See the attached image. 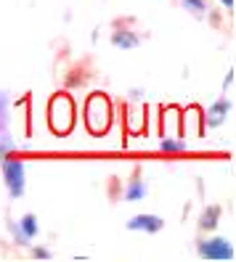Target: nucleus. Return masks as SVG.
<instances>
[{
    "mask_svg": "<svg viewBox=\"0 0 236 262\" xmlns=\"http://www.w3.org/2000/svg\"><path fill=\"white\" fill-rule=\"evenodd\" d=\"M109 101L104 96H93L88 101V125L93 133H104L109 127Z\"/></svg>",
    "mask_w": 236,
    "mask_h": 262,
    "instance_id": "1",
    "label": "nucleus"
},
{
    "mask_svg": "<svg viewBox=\"0 0 236 262\" xmlns=\"http://www.w3.org/2000/svg\"><path fill=\"white\" fill-rule=\"evenodd\" d=\"M51 125L56 133H67L72 127V101L67 96H56L51 103Z\"/></svg>",
    "mask_w": 236,
    "mask_h": 262,
    "instance_id": "2",
    "label": "nucleus"
},
{
    "mask_svg": "<svg viewBox=\"0 0 236 262\" xmlns=\"http://www.w3.org/2000/svg\"><path fill=\"white\" fill-rule=\"evenodd\" d=\"M6 180L11 186V193L19 196L22 193V183H24V167L19 162H6Z\"/></svg>",
    "mask_w": 236,
    "mask_h": 262,
    "instance_id": "3",
    "label": "nucleus"
},
{
    "mask_svg": "<svg viewBox=\"0 0 236 262\" xmlns=\"http://www.w3.org/2000/svg\"><path fill=\"white\" fill-rule=\"evenodd\" d=\"M202 254L204 257H215V259H231L233 257V252H231V246L226 244V241H220V238H215V241H210V244H204L202 246Z\"/></svg>",
    "mask_w": 236,
    "mask_h": 262,
    "instance_id": "4",
    "label": "nucleus"
},
{
    "mask_svg": "<svg viewBox=\"0 0 236 262\" xmlns=\"http://www.w3.org/2000/svg\"><path fill=\"white\" fill-rule=\"evenodd\" d=\"M128 228H138V230H149V233H156V230L162 228V220L160 217H151V214H141V217H135V220H130L128 223Z\"/></svg>",
    "mask_w": 236,
    "mask_h": 262,
    "instance_id": "5",
    "label": "nucleus"
},
{
    "mask_svg": "<svg viewBox=\"0 0 236 262\" xmlns=\"http://www.w3.org/2000/svg\"><path fill=\"white\" fill-rule=\"evenodd\" d=\"M226 112V103H220V106H215V109H212V117H210V125H218V122H223V114Z\"/></svg>",
    "mask_w": 236,
    "mask_h": 262,
    "instance_id": "6",
    "label": "nucleus"
},
{
    "mask_svg": "<svg viewBox=\"0 0 236 262\" xmlns=\"http://www.w3.org/2000/svg\"><path fill=\"white\" fill-rule=\"evenodd\" d=\"M218 214H220V209H215V207H212V209H210L207 214H204V223H202V225H204V228H212V225H215V217H218Z\"/></svg>",
    "mask_w": 236,
    "mask_h": 262,
    "instance_id": "7",
    "label": "nucleus"
},
{
    "mask_svg": "<svg viewBox=\"0 0 236 262\" xmlns=\"http://www.w3.org/2000/svg\"><path fill=\"white\" fill-rule=\"evenodd\" d=\"M35 217H32V214H29V217H24V233L27 236H35Z\"/></svg>",
    "mask_w": 236,
    "mask_h": 262,
    "instance_id": "8",
    "label": "nucleus"
},
{
    "mask_svg": "<svg viewBox=\"0 0 236 262\" xmlns=\"http://www.w3.org/2000/svg\"><path fill=\"white\" fill-rule=\"evenodd\" d=\"M117 45H135V37H128V35H117L114 37Z\"/></svg>",
    "mask_w": 236,
    "mask_h": 262,
    "instance_id": "9",
    "label": "nucleus"
},
{
    "mask_svg": "<svg viewBox=\"0 0 236 262\" xmlns=\"http://www.w3.org/2000/svg\"><path fill=\"white\" fill-rule=\"evenodd\" d=\"M186 3H188V6H194V11H199V13H202V8H204V6H202V0H186Z\"/></svg>",
    "mask_w": 236,
    "mask_h": 262,
    "instance_id": "10",
    "label": "nucleus"
},
{
    "mask_svg": "<svg viewBox=\"0 0 236 262\" xmlns=\"http://www.w3.org/2000/svg\"><path fill=\"white\" fill-rule=\"evenodd\" d=\"M130 199H135V196H141V186H135V188H130V193H128Z\"/></svg>",
    "mask_w": 236,
    "mask_h": 262,
    "instance_id": "11",
    "label": "nucleus"
},
{
    "mask_svg": "<svg viewBox=\"0 0 236 262\" xmlns=\"http://www.w3.org/2000/svg\"><path fill=\"white\" fill-rule=\"evenodd\" d=\"M223 3H226V6H228V8H231V6H233V0H223Z\"/></svg>",
    "mask_w": 236,
    "mask_h": 262,
    "instance_id": "12",
    "label": "nucleus"
}]
</instances>
